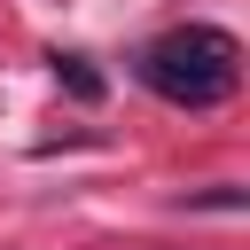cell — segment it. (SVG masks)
Segmentation results:
<instances>
[{"instance_id": "obj_1", "label": "cell", "mask_w": 250, "mask_h": 250, "mask_svg": "<svg viewBox=\"0 0 250 250\" xmlns=\"http://www.w3.org/2000/svg\"><path fill=\"white\" fill-rule=\"evenodd\" d=\"M242 78V47L219 31V23H188V31H164L148 55H141V86L180 102V109H219Z\"/></svg>"}, {"instance_id": "obj_2", "label": "cell", "mask_w": 250, "mask_h": 250, "mask_svg": "<svg viewBox=\"0 0 250 250\" xmlns=\"http://www.w3.org/2000/svg\"><path fill=\"white\" fill-rule=\"evenodd\" d=\"M55 78H62L78 102H102V70H86V55H55Z\"/></svg>"}]
</instances>
